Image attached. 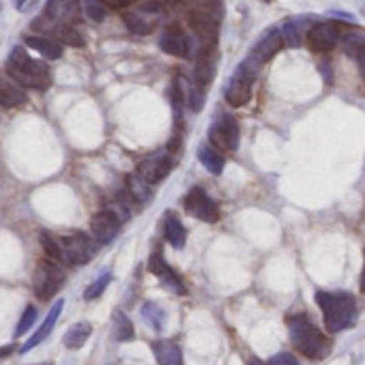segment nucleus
Masks as SVG:
<instances>
[{
  "mask_svg": "<svg viewBox=\"0 0 365 365\" xmlns=\"http://www.w3.org/2000/svg\"><path fill=\"white\" fill-rule=\"evenodd\" d=\"M159 279H161V284H163L170 292H176V294H187L185 284H182V279L174 273V269H168Z\"/></svg>",
  "mask_w": 365,
  "mask_h": 365,
  "instance_id": "7c9ffc66",
  "label": "nucleus"
},
{
  "mask_svg": "<svg viewBox=\"0 0 365 365\" xmlns=\"http://www.w3.org/2000/svg\"><path fill=\"white\" fill-rule=\"evenodd\" d=\"M198 159L202 161V165L211 172V174H222L224 172V165H226V159H224V155L217 150V148H213V146H200L198 148Z\"/></svg>",
  "mask_w": 365,
  "mask_h": 365,
  "instance_id": "5701e85b",
  "label": "nucleus"
},
{
  "mask_svg": "<svg viewBox=\"0 0 365 365\" xmlns=\"http://www.w3.org/2000/svg\"><path fill=\"white\" fill-rule=\"evenodd\" d=\"M46 16L63 26H73V22L78 20V5L76 3H58V0H52V3L46 5Z\"/></svg>",
  "mask_w": 365,
  "mask_h": 365,
  "instance_id": "a211bd4d",
  "label": "nucleus"
},
{
  "mask_svg": "<svg viewBox=\"0 0 365 365\" xmlns=\"http://www.w3.org/2000/svg\"><path fill=\"white\" fill-rule=\"evenodd\" d=\"M112 282V275L110 273H103L99 279H95L86 290H84V299L86 301H95V299H99L101 294H103V290L108 288V284Z\"/></svg>",
  "mask_w": 365,
  "mask_h": 365,
  "instance_id": "2f4dec72",
  "label": "nucleus"
},
{
  "mask_svg": "<svg viewBox=\"0 0 365 365\" xmlns=\"http://www.w3.org/2000/svg\"><path fill=\"white\" fill-rule=\"evenodd\" d=\"M341 46H344V52L352 58H359L361 52L365 50V37L359 35V33H350L341 39Z\"/></svg>",
  "mask_w": 365,
  "mask_h": 365,
  "instance_id": "c85d7f7f",
  "label": "nucleus"
},
{
  "mask_svg": "<svg viewBox=\"0 0 365 365\" xmlns=\"http://www.w3.org/2000/svg\"><path fill=\"white\" fill-rule=\"evenodd\" d=\"M269 365H299V361H297L294 354H290V352H279V354L271 356Z\"/></svg>",
  "mask_w": 365,
  "mask_h": 365,
  "instance_id": "e433bc0d",
  "label": "nucleus"
},
{
  "mask_svg": "<svg viewBox=\"0 0 365 365\" xmlns=\"http://www.w3.org/2000/svg\"><path fill=\"white\" fill-rule=\"evenodd\" d=\"M258 69H260V63L252 54L239 65V69L230 78L228 88L224 93L226 95V101L232 108H243L252 99V86H254V80L258 76Z\"/></svg>",
  "mask_w": 365,
  "mask_h": 365,
  "instance_id": "20e7f679",
  "label": "nucleus"
},
{
  "mask_svg": "<svg viewBox=\"0 0 365 365\" xmlns=\"http://www.w3.org/2000/svg\"><path fill=\"white\" fill-rule=\"evenodd\" d=\"M185 209L190 215H194L196 220L200 222H209V224H215L220 220V207L215 205V200H211L205 190L200 187H194L187 198H185Z\"/></svg>",
  "mask_w": 365,
  "mask_h": 365,
  "instance_id": "6e6552de",
  "label": "nucleus"
},
{
  "mask_svg": "<svg viewBox=\"0 0 365 365\" xmlns=\"http://www.w3.org/2000/svg\"><path fill=\"white\" fill-rule=\"evenodd\" d=\"M35 322H37V307L29 305V307L24 309V314H22V318H20L18 327H16V337L26 335V333H29V329H33V324H35Z\"/></svg>",
  "mask_w": 365,
  "mask_h": 365,
  "instance_id": "72a5a7b5",
  "label": "nucleus"
},
{
  "mask_svg": "<svg viewBox=\"0 0 365 365\" xmlns=\"http://www.w3.org/2000/svg\"><path fill=\"white\" fill-rule=\"evenodd\" d=\"M63 307H65V301L63 299H58L54 305H52V309H50V314H48V318L43 320V324L33 333V337H29V341L20 348V354H26V352H31L35 346H39L52 331H54V327H56V322H58V316H61V312H63Z\"/></svg>",
  "mask_w": 365,
  "mask_h": 365,
  "instance_id": "4468645a",
  "label": "nucleus"
},
{
  "mask_svg": "<svg viewBox=\"0 0 365 365\" xmlns=\"http://www.w3.org/2000/svg\"><path fill=\"white\" fill-rule=\"evenodd\" d=\"M215 61L217 54L215 50H200L196 54V69H194V80L200 88L209 86L215 76Z\"/></svg>",
  "mask_w": 365,
  "mask_h": 365,
  "instance_id": "2eb2a0df",
  "label": "nucleus"
},
{
  "mask_svg": "<svg viewBox=\"0 0 365 365\" xmlns=\"http://www.w3.org/2000/svg\"><path fill=\"white\" fill-rule=\"evenodd\" d=\"M209 142L217 150H237L239 146V123L230 114H224L211 129Z\"/></svg>",
  "mask_w": 365,
  "mask_h": 365,
  "instance_id": "0eeeda50",
  "label": "nucleus"
},
{
  "mask_svg": "<svg viewBox=\"0 0 365 365\" xmlns=\"http://www.w3.org/2000/svg\"><path fill=\"white\" fill-rule=\"evenodd\" d=\"M91 333H93V324L86 322V320H80V322H76V324H71L67 329V333L63 335V344L69 350H80L88 341Z\"/></svg>",
  "mask_w": 365,
  "mask_h": 365,
  "instance_id": "412c9836",
  "label": "nucleus"
},
{
  "mask_svg": "<svg viewBox=\"0 0 365 365\" xmlns=\"http://www.w3.org/2000/svg\"><path fill=\"white\" fill-rule=\"evenodd\" d=\"M7 73L11 80H16L22 88L33 91H48L52 84L50 67L37 58H31L24 50V46H16L7 58Z\"/></svg>",
  "mask_w": 365,
  "mask_h": 365,
  "instance_id": "f257e3e1",
  "label": "nucleus"
},
{
  "mask_svg": "<svg viewBox=\"0 0 365 365\" xmlns=\"http://www.w3.org/2000/svg\"><path fill=\"white\" fill-rule=\"evenodd\" d=\"M123 22H125V26H127L131 33H135V35H148V33H150V24L144 22V18H142L138 11H125V14H123Z\"/></svg>",
  "mask_w": 365,
  "mask_h": 365,
  "instance_id": "cd10ccee",
  "label": "nucleus"
},
{
  "mask_svg": "<svg viewBox=\"0 0 365 365\" xmlns=\"http://www.w3.org/2000/svg\"><path fill=\"white\" fill-rule=\"evenodd\" d=\"M153 354L159 365H182V352L180 348L170 339H159L153 344Z\"/></svg>",
  "mask_w": 365,
  "mask_h": 365,
  "instance_id": "aec40b11",
  "label": "nucleus"
},
{
  "mask_svg": "<svg viewBox=\"0 0 365 365\" xmlns=\"http://www.w3.org/2000/svg\"><path fill=\"white\" fill-rule=\"evenodd\" d=\"M148 269H150V273H155L157 277H161V275L170 269V264H168L165 258H163V250H161L159 245L153 250V254H150V258H148Z\"/></svg>",
  "mask_w": 365,
  "mask_h": 365,
  "instance_id": "473e14b6",
  "label": "nucleus"
},
{
  "mask_svg": "<svg viewBox=\"0 0 365 365\" xmlns=\"http://www.w3.org/2000/svg\"><path fill=\"white\" fill-rule=\"evenodd\" d=\"M159 46H161V50L165 52V54H170V56H192V46H190V39H187V35L182 33L178 26H168L163 33H161V37H159Z\"/></svg>",
  "mask_w": 365,
  "mask_h": 365,
  "instance_id": "ddd939ff",
  "label": "nucleus"
},
{
  "mask_svg": "<svg viewBox=\"0 0 365 365\" xmlns=\"http://www.w3.org/2000/svg\"><path fill=\"white\" fill-rule=\"evenodd\" d=\"M282 37H284V43L288 46V48H299V43H301V39H299V31H297V24H294V20H286L284 24H282Z\"/></svg>",
  "mask_w": 365,
  "mask_h": 365,
  "instance_id": "f704fd0d",
  "label": "nucleus"
},
{
  "mask_svg": "<svg viewBox=\"0 0 365 365\" xmlns=\"http://www.w3.org/2000/svg\"><path fill=\"white\" fill-rule=\"evenodd\" d=\"M292 346L307 359H324L331 350L329 337L318 331L305 316H297L288 322Z\"/></svg>",
  "mask_w": 365,
  "mask_h": 365,
  "instance_id": "7ed1b4c3",
  "label": "nucleus"
},
{
  "mask_svg": "<svg viewBox=\"0 0 365 365\" xmlns=\"http://www.w3.org/2000/svg\"><path fill=\"white\" fill-rule=\"evenodd\" d=\"M356 65H359V73H361V78L365 80V50L361 52V56L356 58Z\"/></svg>",
  "mask_w": 365,
  "mask_h": 365,
  "instance_id": "4c0bfd02",
  "label": "nucleus"
},
{
  "mask_svg": "<svg viewBox=\"0 0 365 365\" xmlns=\"http://www.w3.org/2000/svg\"><path fill=\"white\" fill-rule=\"evenodd\" d=\"M142 314H144V318L150 322V327L153 329H163V320H165V314H163V309L157 305V303H146L144 307H142Z\"/></svg>",
  "mask_w": 365,
  "mask_h": 365,
  "instance_id": "c756f323",
  "label": "nucleus"
},
{
  "mask_svg": "<svg viewBox=\"0 0 365 365\" xmlns=\"http://www.w3.org/2000/svg\"><path fill=\"white\" fill-rule=\"evenodd\" d=\"M84 14L93 22H103L106 16H108V7L103 3H95V0H88V3H84Z\"/></svg>",
  "mask_w": 365,
  "mask_h": 365,
  "instance_id": "c9c22d12",
  "label": "nucleus"
},
{
  "mask_svg": "<svg viewBox=\"0 0 365 365\" xmlns=\"http://www.w3.org/2000/svg\"><path fill=\"white\" fill-rule=\"evenodd\" d=\"M127 192H129V196L135 200V202H148L150 200V196H153V190H150V185L144 180V178H140L138 174H129L127 176Z\"/></svg>",
  "mask_w": 365,
  "mask_h": 365,
  "instance_id": "b1692460",
  "label": "nucleus"
},
{
  "mask_svg": "<svg viewBox=\"0 0 365 365\" xmlns=\"http://www.w3.org/2000/svg\"><path fill=\"white\" fill-rule=\"evenodd\" d=\"M24 43H26L31 50L39 52V54H41L43 58H48V61H56V58L63 56V46H61L58 41L50 39V37H26Z\"/></svg>",
  "mask_w": 365,
  "mask_h": 365,
  "instance_id": "4be33fe9",
  "label": "nucleus"
},
{
  "mask_svg": "<svg viewBox=\"0 0 365 365\" xmlns=\"http://www.w3.org/2000/svg\"><path fill=\"white\" fill-rule=\"evenodd\" d=\"M39 241H41V247L43 252L48 254L50 260L58 262V264H65V254H63V243H61V237H54L52 232H41L39 235Z\"/></svg>",
  "mask_w": 365,
  "mask_h": 365,
  "instance_id": "393cba45",
  "label": "nucleus"
},
{
  "mask_svg": "<svg viewBox=\"0 0 365 365\" xmlns=\"http://www.w3.org/2000/svg\"><path fill=\"white\" fill-rule=\"evenodd\" d=\"M63 243V254H65V264H86L93 260L97 254V243L95 239L86 237L84 232H73L67 237H61Z\"/></svg>",
  "mask_w": 365,
  "mask_h": 365,
  "instance_id": "423d86ee",
  "label": "nucleus"
},
{
  "mask_svg": "<svg viewBox=\"0 0 365 365\" xmlns=\"http://www.w3.org/2000/svg\"><path fill=\"white\" fill-rule=\"evenodd\" d=\"M120 220L112 213V211H101L93 217L91 222V232H93V239L97 243H110L116 239L118 230H120Z\"/></svg>",
  "mask_w": 365,
  "mask_h": 365,
  "instance_id": "f8f14e48",
  "label": "nucleus"
},
{
  "mask_svg": "<svg viewBox=\"0 0 365 365\" xmlns=\"http://www.w3.org/2000/svg\"><path fill=\"white\" fill-rule=\"evenodd\" d=\"M247 365H267V363H262L260 359H250V363Z\"/></svg>",
  "mask_w": 365,
  "mask_h": 365,
  "instance_id": "79ce46f5",
  "label": "nucleus"
},
{
  "mask_svg": "<svg viewBox=\"0 0 365 365\" xmlns=\"http://www.w3.org/2000/svg\"><path fill=\"white\" fill-rule=\"evenodd\" d=\"M35 3H18V9H29V7H33Z\"/></svg>",
  "mask_w": 365,
  "mask_h": 365,
  "instance_id": "ea45409f",
  "label": "nucleus"
},
{
  "mask_svg": "<svg viewBox=\"0 0 365 365\" xmlns=\"http://www.w3.org/2000/svg\"><path fill=\"white\" fill-rule=\"evenodd\" d=\"M29 99L26 91L11 78L0 76V106L3 108H18L24 106Z\"/></svg>",
  "mask_w": 365,
  "mask_h": 365,
  "instance_id": "f3484780",
  "label": "nucleus"
},
{
  "mask_svg": "<svg viewBox=\"0 0 365 365\" xmlns=\"http://www.w3.org/2000/svg\"><path fill=\"white\" fill-rule=\"evenodd\" d=\"M63 282H65L63 264H58L54 260H41L33 275V290H35L37 299L50 301L61 290Z\"/></svg>",
  "mask_w": 365,
  "mask_h": 365,
  "instance_id": "39448f33",
  "label": "nucleus"
},
{
  "mask_svg": "<svg viewBox=\"0 0 365 365\" xmlns=\"http://www.w3.org/2000/svg\"><path fill=\"white\" fill-rule=\"evenodd\" d=\"M112 320H114V335H116L118 341H131L135 337L133 324H131V320H129V316L125 312L116 309Z\"/></svg>",
  "mask_w": 365,
  "mask_h": 365,
  "instance_id": "bb28decb",
  "label": "nucleus"
},
{
  "mask_svg": "<svg viewBox=\"0 0 365 365\" xmlns=\"http://www.w3.org/2000/svg\"><path fill=\"white\" fill-rule=\"evenodd\" d=\"M282 48H284V37H282V33L275 29V31H269V33L258 41V46L254 48L252 56H254L260 65H264V63H269Z\"/></svg>",
  "mask_w": 365,
  "mask_h": 365,
  "instance_id": "dca6fc26",
  "label": "nucleus"
},
{
  "mask_svg": "<svg viewBox=\"0 0 365 365\" xmlns=\"http://www.w3.org/2000/svg\"><path fill=\"white\" fill-rule=\"evenodd\" d=\"M172 170V157L170 155H153L148 159H144L140 165H138V176L144 178L148 185H157L161 182Z\"/></svg>",
  "mask_w": 365,
  "mask_h": 365,
  "instance_id": "9b49d317",
  "label": "nucleus"
},
{
  "mask_svg": "<svg viewBox=\"0 0 365 365\" xmlns=\"http://www.w3.org/2000/svg\"><path fill=\"white\" fill-rule=\"evenodd\" d=\"M341 35H339V24L335 22H322L316 24L314 29H309L307 33V46L314 52H331L337 43H339Z\"/></svg>",
  "mask_w": 365,
  "mask_h": 365,
  "instance_id": "9d476101",
  "label": "nucleus"
},
{
  "mask_svg": "<svg viewBox=\"0 0 365 365\" xmlns=\"http://www.w3.org/2000/svg\"><path fill=\"white\" fill-rule=\"evenodd\" d=\"M163 235H165V241H168L174 250H182V247H185L187 230H185V226H182V222H180L174 213H168V215H165Z\"/></svg>",
  "mask_w": 365,
  "mask_h": 365,
  "instance_id": "6ab92c4d",
  "label": "nucleus"
},
{
  "mask_svg": "<svg viewBox=\"0 0 365 365\" xmlns=\"http://www.w3.org/2000/svg\"><path fill=\"white\" fill-rule=\"evenodd\" d=\"M190 24H192V29H194V33H196V37L200 41V50H215L217 35H220L217 20L207 11H194L192 18H190Z\"/></svg>",
  "mask_w": 365,
  "mask_h": 365,
  "instance_id": "1a4fd4ad",
  "label": "nucleus"
},
{
  "mask_svg": "<svg viewBox=\"0 0 365 365\" xmlns=\"http://www.w3.org/2000/svg\"><path fill=\"white\" fill-rule=\"evenodd\" d=\"M361 290H365V264H363V273H361Z\"/></svg>",
  "mask_w": 365,
  "mask_h": 365,
  "instance_id": "a19ab883",
  "label": "nucleus"
},
{
  "mask_svg": "<svg viewBox=\"0 0 365 365\" xmlns=\"http://www.w3.org/2000/svg\"><path fill=\"white\" fill-rule=\"evenodd\" d=\"M316 303L324 316V324L331 333L350 329L356 322L354 299L346 292H318Z\"/></svg>",
  "mask_w": 365,
  "mask_h": 365,
  "instance_id": "f03ea898",
  "label": "nucleus"
},
{
  "mask_svg": "<svg viewBox=\"0 0 365 365\" xmlns=\"http://www.w3.org/2000/svg\"><path fill=\"white\" fill-rule=\"evenodd\" d=\"M14 348H16L14 344H11V346H0V359H5L7 354H11V352H14Z\"/></svg>",
  "mask_w": 365,
  "mask_h": 365,
  "instance_id": "58836bf2",
  "label": "nucleus"
},
{
  "mask_svg": "<svg viewBox=\"0 0 365 365\" xmlns=\"http://www.w3.org/2000/svg\"><path fill=\"white\" fill-rule=\"evenodd\" d=\"M52 37H54V41L65 43V46H71V48H84V46H86L84 37H82L80 31H76L73 26L56 24V29L52 31Z\"/></svg>",
  "mask_w": 365,
  "mask_h": 365,
  "instance_id": "a878e982",
  "label": "nucleus"
}]
</instances>
